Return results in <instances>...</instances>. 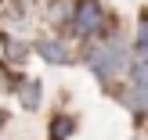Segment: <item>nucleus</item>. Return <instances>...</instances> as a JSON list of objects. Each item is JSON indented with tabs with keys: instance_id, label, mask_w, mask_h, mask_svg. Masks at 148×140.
Segmentation results:
<instances>
[{
	"instance_id": "4",
	"label": "nucleus",
	"mask_w": 148,
	"mask_h": 140,
	"mask_svg": "<svg viewBox=\"0 0 148 140\" xmlns=\"http://www.w3.org/2000/svg\"><path fill=\"white\" fill-rule=\"evenodd\" d=\"M22 104L25 108H40V83L36 79H25L22 83Z\"/></svg>"
},
{
	"instance_id": "3",
	"label": "nucleus",
	"mask_w": 148,
	"mask_h": 140,
	"mask_svg": "<svg viewBox=\"0 0 148 140\" xmlns=\"http://www.w3.org/2000/svg\"><path fill=\"white\" fill-rule=\"evenodd\" d=\"M36 54H40L43 61H51V65H65L69 61V50H65V43H58V40H40L36 43Z\"/></svg>"
},
{
	"instance_id": "1",
	"label": "nucleus",
	"mask_w": 148,
	"mask_h": 140,
	"mask_svg": "<svg viewBox=\"0 0 148 140\" xmlns=\"http://www.w3.org/2000/svg\"><path fill=\"white\" fill-rule=\"evenodd\" d=\"M69 25L79 36H98L108 25V11H105L101 0H76L72 4V14H69Z\"/></svg>"
},
{
	"instance_id": "5",
	"label": "nucleus",
	"mask_w": 148,
	"mask_h": 140,
	"mask_svg": "<svg viewBox=\"0 0 148 140\" xmlns=\"http://www.w3.org/2000/svg\"><path fill=\"white\" fill-rule=\"evenodd\" d=\"M69 129H72V119H58V122H54V140H58V137L65 140V137H69Z\"/></svg>"
},
{
	"instance_id": "2",
	"label": "nucleus",
	"mask_w": 148,
	"mask_h": 140,
	"mask_svg": "<svg viewBox=\"0 0 148 140\" xmlns=\"http://www.w3.org/2000/svg\"><path fill=\"white\" fill-rule=\"evenodd\" d=\"M87 65H90V72L101 79V83H108L112 76H119L123 65H127V54H123V43H98V47L87 54Z\"/></svg>"
}]
</instances>
